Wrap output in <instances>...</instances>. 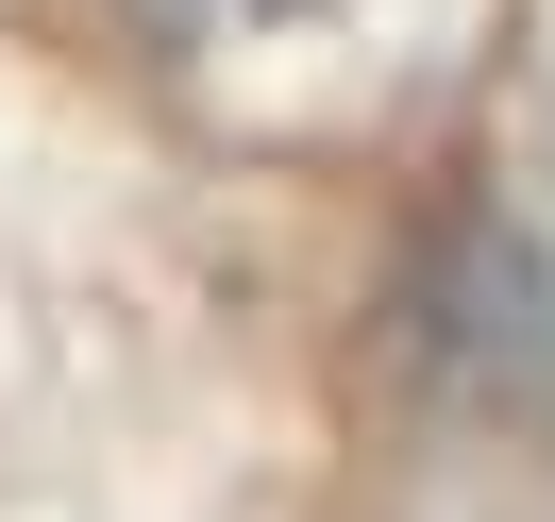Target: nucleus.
Masks as SVG:
<instances>
[{"instance_id":"f257e3e1","label":"nucleus","mask_w":555,"mask_h":522,"mask_svg":"<svg viewBox=\"0 0 555 522\" xmlns=\"http://www.w3.org/2000/svg\"><path fill=\"white\" fill-rule=\"evenodd\" d=\"M304 17H337V0H135L152 51H270V35H304Z\"/></svg>"}]
</instances>
